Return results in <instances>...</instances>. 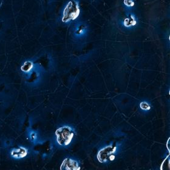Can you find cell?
<instances>
[{"instance_id": "6da1fadb", "label": "cell", "mask_w": 170, "mask_h": 170, "mask_svg": "<svg viewBox=\"0 0 170 170\" xmlns=\"http://www.w3.org/2000/svg\"><path fill=\"white\" fill-rule=\"evenodd\" d=\"M80 13L79 2L76 0H70L65 6L62 16L63 22H69L76 19Z\"/></svg>"}, {"instance_id": "7a4b0ae2", "label": "cell", "mask_w": 170, "mask_h": 170, "mask_svg": "<svg viewBox=\"0 0 170 170\" xmlns=\"http://www.w3.org/2000/svg\"><path fill=\"white\" fill-rule=\"evenodd\" d=\"M56 141L61 146H67L72 141L74 136V131L72 127L64 126L59 127L55 131Z\"/></svg>"}, {"instance_id": "3957f363", "label": "cell", "mask_w": 170, "mask_h": 170, "mask_svg": "<svg viewBox=\"0 0 170 170\" xmlns=\"http://www.w3.org/2000/svg\"><path fill=\"white\" fill-rule=\"evenodd\" d=\"M116 149V146L113 144L109 145L101 149L97 154V158L98 161L101 163L106 162L109 159L110 155L115 152Z\"/></svg>"}, {"instance_id": "277c9868", "label": "cell", "mask_w": 170, "mask_h": 170, "mask_svg": "<svg viewBox=\"0 0 170 170\" xmlns=\"http://www.w3.org/2000/svg\"><path fill=\"white\" fill-rule=\"evenodd\" d=\"M60 169L62 170H78L80 169V168L76 161L67 158L63 160Z\"/></svg>"}, {"instance_id": "5b68a950", "label": "cell", "mask_w": 170, "mask_h": 170, "mask_svg": "<svg viewBox=\"0 0 170 170\" xmlns=\"http://www.w3.org/2000/svg\"><path fill=\"white\" fill-rule=\"evenodd\" d=\"M27 153L28 152L27 149L22 146L14 149L11 151V155L16 158H23L27 155Z\"/></svg>"}, {"instance_id": "8992f818", "label": "cell", "mask_w": 170, "mask_h": 170, "mask_svg": "<svg viewBox=\"0 0 170 170\" xmlns=\"http://www.w3.org/2000/svg\"><path fill=\"white\" fill-rule=\"evenodd\" d=\"M137 24V19L134 15L129 14L123 21V24L126 27H130Z\"/></svg>"}, {"instance_id": "52a82bcc", "label": "cell", "mask_w": 170, "mask_h": 170, "mask_svg": "<svg viewBox=\"0 0 170 170\" xmlns=\"http://www.w3.org/2000/svg\"><path fill=\"white\" fill-rule=\"evenodd\" d=\"M87 30V27L85 24H80L77 25L75 33L76 35L78 36H81L83 35V34L85 33V32Z\"/></svg>"}, {"instance_id": "ba28073f", "label": "cell", "mask_w": 170, "mask_h": 170, "mask_svg": "<svg viewBox=\"0 0 170 170\" xmlns=\"http://www.w3.org/2000/svg\"><path fill=\"white\" fill-rule=\"evenodd\" d=\"M33 67V64L32 61H25L21 67V70L25 73L30 72Z\"/></svg>"}, {"instance_id": "9c48e42d", "label": "cell", "mask_w": 170, "mask_h": 170, "mask_svg": "<svg viewBox=\"0 0 170 170\" xmlns=\"http://www.w3.org/2000/svg\"><path fill=\"white\" fill-rule=\"evenodd\" d=\"M140 107L141 109L144 110H148L151 109V106H150L149 104L146 101L141 102V103L140 104Z\"/></svg>"}, {"instance_id": "30bf717a", "label": "cell", "mask_w": 170, "mask_h": 170, "mask_svg": "<svg viewBox=\"0 0 170 170\" xmlns=\"http://www.w3.org/2000/svg\"><path fill=\"white\" fill-rule=\"evenodd\" d=\"M124 4L126 6L128 7H131L134 6V0H124Z\"/></svg>"}, {"instance_id": "8fae6325", "label": "cell", "mask_w": 170, "mask_h": 170, "mask_svg": "<svg viewBox=\"0 0 170 170\" xmlns=\"http://www.w3.org/2000/svg\"><path fill=\"white\" fill-rule=\"evenodd\" d=\"M35 137H36V136H35V134L34 133H32V135H31V138L33 140V139L35 138Z\"/></svg>"}]
</instances>
